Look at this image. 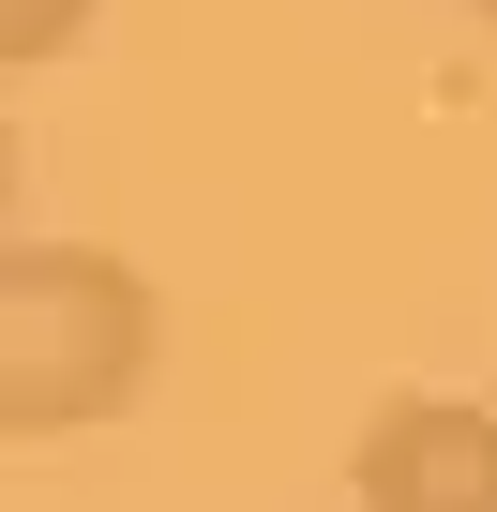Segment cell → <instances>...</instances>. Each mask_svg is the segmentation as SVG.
Here are the masks:
<instances>
[{"label": "cell", "instance_id": "1", "mask_svg": "<svg viewBox=\"0 0 497 512\" xmlns=\"http://www.w3.org/2000/svg\"><path fill=\"white\" fill-rule=\"evenodd\" d=\"M151 272L121 241H16L0 256V437H91L151 392Z\"/></svg>", "mask_w": 497, "mask_h": 512}, {"label": "cell", "instance_id": "2", "mask_svg": "<svg viewBox=\"0 0 497 512\" xmlns=\"http://www.w3.org/2000/svg\"><path fill=\"white\" fill-rule=\"evenodd\" d=\"M362 512H497V392H377L362 452H347Z\"/></svg>", "mask_w": 497, "mask_h": 512}, {"label": "cell", "instance_id": "3", "mask_svg": "<svg viewBox=\"0 0 497 512\" xmlns=\"http://www.w3.org/2000/svg\"><path fill=\"white\" fill-rule=\"evenodd\" d=\"M76 31H106V0H0V61H16V76H46Z\"/></svg>", "mask_w": 497, "mask_h": 512}, {"label": "cell", "instance_id": "4", "mask_svg": "<svg viewBox=\"0 0 497 512\" xmlns=\"http://www.w3.org/2000/svg\"><path fill=\"white\" fill-rule=\"evenodd\" d=\"M467 16H497V0H467Z\"/></svg>", "mask_w": 497, "mask_h": 512}]
</instances>
